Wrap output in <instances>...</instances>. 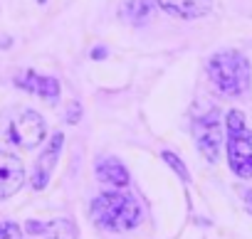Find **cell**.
<instances>
[{"label":"cell","instance_id":"cell-1","mask_svg":"<svg viewBox=\"0 0 252 239\" xmlns=\"http://www.w3.org/2000/svg\"><path fill=\"white\" fill-rule=\"evenodd\" d=\"M92 217L106 232H131L141 222V205L124 192H101L92 202Z\"/></svg>","mask_w":252,"mask_h":239},{"label":"cell","instance_id":"cell-2","mask_svg":"<svg viewBox=\"0 0 252 239\" xmlns=\"http://www.w3.org/2000/svg\"><path fill=\"white\" fill-rule=\"evenodd\" d=\"M208 74L225 96H240L250 89V62L237 50H222L210 57Z\"/></svg>","mask_w":252,"mask_h":239},{"label":"cell","instance_id":"cell-3","mask_svg":"<svg viewBox=\"0 0 252 239\" xmlns=\"http://www.w3.org/2000/svg\"><path fill=\"white\" fill-rule=\"evenodd\" d=\"M227 163L237 178H252V131L242 111L227 113Z\"/></svg>","mask_w":252,"mask_h":239},{"label":"cell","instance_id":"cell-4","mask_svg":"<svg viewBox=\"0 0 252 239\" xmlns=\"http://www.w3.org/2000/svg\"><path fill=\"white\" fill-rule=\"evenodd\" d=\"M45 133H47V126L42 121V116L37 111H23L15 121L10 124L8 138H10V143L30 151V148H35V146L42 143Z\"/></svg>","mask_w":252,"mask_h":239},{"label":"cell","instance_id":"cell-5","mask_svg":"<svg viewBox=\"0 0 252 239\" xmlns=\"http://www.w3.org/2000/svg\"><path fill=\"white\" fill-rule=\"evenodd\" d=\"M193 136H195V143H198V151L203 153V158L208 163H215L220 156V146H222V133H220V121H218L215 108L208 116L193 121Z\"/></svg>","mask_w":252,"mask_h":239},{"label":"cell","instance_id":"cell-6","mask_svg":"<svg viewBox=\"0 0 252 239\" xmlns=\"http://www.w3.org/2000/svg\"><path fill=\"white\" fill-rule=\"evenodd\" d=\"M25 185V165L18 156L0 151V200L13 197Z\"/></svg>","mask_w":252,"mask_h":239},{"label":"cell","instance_id":"cell-7","mask_svg":"<svg viewBox=\"0 0 252 239\" xmlns=\"http://www.w3.org/2000/svg\"><path fill=\"white\" fill-rule=\"evenodd\" d=\"M62 143H64V136H62V133H55V138H52V141L47 143V148L40 153V158H37V163H35L32 180H30V185H32L35 190H45V187H47L50 175H52V170H55V163H57V158H60Z\"/></svg>","mask_w":252,"mask_h":239},{"label":"cell","instance_id":"cell-8","mask_svg":"<svg viewBox=\"0 0 252 239\" xmlns=\"http://www.w3.org/2000/svg\"><path fill=\"white\" fill-rule=\"evenodd\" d=\"M15 84L20 86V89H25V91H30V94H35V96H40V99H45V101H57L60 99V81L55 79V77H45V74H37V72H32V69H28V72H23L20 77H15Z\"/></svg>","mask_w":252,"mask_h":239},{"label":"cell","instance_id":"cell-9","mask_svg":"<svg viewBox=\"0 0 252 239\" xmlns=\"http://www.w3.org/2000/svg\"><path fill=\"white\" fill-rule=\"evenodd\" d=\"M156 5L173 18L198 20L213 10V0H156Z\"/></svg>","mask_w":252,"mask_h":239},{"label":"cell","instance_id":"cell-10","mask_svg":"<svg viewBox=\"0 0 252 239\" xmlns=\"http://www.w3.org/2000/svg\"><path fill=\"white\" fill-rule=\"evenodd\" d=\"M96 175H99L101 183H109V185H116V187L129 185V170H126V168L121 165V160H116V158H104V160H99Z\"/></svg>","mask_w":252,"mask_h":239},{"label":"cell","instance_id":"cell-11","mask_svg":"<svg viewBox=\"0 0 252 239\" xmlns=\"http://www.w3.org/2000/svg\"><path fill=\"white\" fill-rule=\"evenodd\" d=\"M151 10H154L151 0H126V5H124V15L129 18L131 23H136V25L146 23Z\"/></svg>","mask_w":252,"mask_h":239},{"label":"cell","instance_id":"cell-12","mask_svg":"<svg viewBox=\"0 0 252 239\" xmlns=\"http://www.w3.org/2000/svg\"><path fill=\"white\" fill-rule=\"evenodd\" d=\"M163 160H166V163H168V165H171L176 173H178V178H181L183 183H188V180H190V175H188V168L181 163V158H178V156H173L171 151H163Z\"/></svg>","mask_w":252,"mask_h":239},{"label":"cell","instance_id":"cell-13","mask_svg":"<svg viewBox=\"0 0 252 239\" xmlns=\"http://www.w3.org/2000/svg\"><path fill=\"white\" fill-rule=\"evenodd\" d=\"M0 239H23V229L18 222H0Z\"/></svg>","mask_w":252,"mask_h":239},{"label":"cell","instance_id":"cell-14","mask_svg":"<svg viewBox=\"0 0 252 239\" xmlns=\"http://www.w3.org/2000/svg\"><path fill=\"white\" fill-rule=\"evenodd\" d=\"M79 118V104H69V111H67V124H77Z\"/></svg>","mask_w":252,"mask_h":239},{"label":"cell","instance_id":"cell-15","mask_svg":"<svg viewBox=\"0 0 252 239\" xmlns=\"http://www.w3.org/2000/svg\"><path fill=\"white\" fill-rule=\"evenodd\" d=\"M245 207H247V212L252 214V190H247V192H245Z\"/></svg>","mask_w":252,"mask_h":239},{"label":"cell","instance_id":"cell-16","mask_svg":"<svg viewBox=\"0 0 252 239\" xmlns=\"http://www.w3.org/2000/svg\"><path fill=\"white\" fill-rule=\"evenodd\" d=\"M104 54H106V50H104V47H96V50H92V57H94V59H101Z\"/></svg>","mask_w":252,"mask_h":239}]
</instances>
